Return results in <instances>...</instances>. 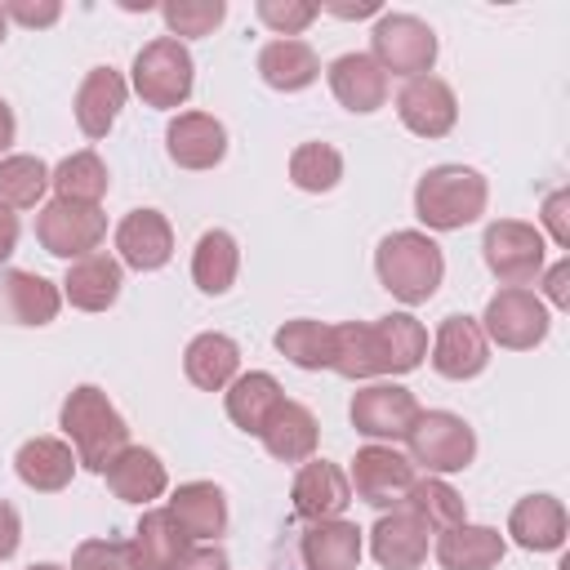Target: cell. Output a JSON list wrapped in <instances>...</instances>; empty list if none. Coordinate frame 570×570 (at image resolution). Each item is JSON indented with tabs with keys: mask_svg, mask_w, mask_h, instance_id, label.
Listing matches in <instances>:
<instances>
[{
	"mask_svg": "<svg viewBox=\"0 0 570 570\" xmlns=\"http://www.w3.org/2000/svg\"><path fill=\"white\" fill-rule=\"evenodd\" d=\"M49 187L58 191V200H76V205H98L111 187L107 165L98 151H71L58 160V169H49Z\"/></svg>",
	"mask_w": 570,
	"mask_h": 570,
	"instance_id": "cell-35",
	"label": "cell"
},
{
	"mask_svg": "<svg viewBox=\"0 0 570 570\" xmlns=\"http://www.w3.org/2000/svg\"><path fill=\"white\" fill-rule=\"evenodd\" d=\"M258 441H263L267 454L281 459V463H307V459L316 454L321 423H316V414H312L307 405H298V401H281V410L267 419V428H263Z\"/></svg>",
	"mask_w": 570,
	"mask_h": 570,
	"instance_id": "cell-31",
	"label": "cell"
},
{
	"mask_svg": "<svg viewBox=\"0 0 570 570\" xmlns=\"http://www.w3.org/2000/svg\"><path fill=\"white\" fill-rule=\"evenodd\" d=\"M116 249L120 263L134 272H160L174 258V227L160 209H129L116 223Z\"/></svg>",
	"mask_w": 570,
	"mask_h": 570,
	"instance_id": "cell-14",
	"label": "cell"
},
{
	"mask_svg": "<svg viewBox=\"0 0 570 570\" xmlns=\"http://www.w3.org/2000/svg\"><path fill=\"white\" fill-rule=\"evenodd\" d=\"M396 116L419 138H445L459 120V98L441 76H414L396 94Z\"/></svg>",
	"mask_w": 570,
	"mask_h": 570,
	"instance_id": "cell-12",
	"label": "cell"
},
{
	"mask_svg": "<svg viewBox=\"0 0 570 570\" xmlns=\"http://www.w3.org/2000/svg\"><path fill=\"white\" fill-rule=\"evenodd\" d=\"M289 499H294V512L303 521H330V517H343V508L352 503V485H347V472L330 459H307L289 485Z\"/></svg>",
	"mask_w": 570,
	"mask_h": 570,
	"instance_id": "cell-16",
	"label": "cell"
},
{
	"mask_svg": "<svg viewBox=\"0 0 570 570\" xmlns=\"http://www.w3.org/2000/svg\"><path fill=\"white\" fill-rule=\"evenodd\" d=\"M58 428L67 432L71 450H76V463L89 468V472H107V463L129 445V423L125 414L107 401L102 387L94 383H80L67 392L62 410H58Z\"/></svg>",
	"mask_w": 570,
	"mask_h": 570,
	"instance_id": "cell-1",
	"label": "cell"
},
{
	"mask_svg": "<svg viewBox=\"0 0 570 570\" xmlns=\"http://www.w3.org/2000/svg\"><path fill=\"white\" fill-rule=\"evenodd\" d=\"M129 548H134L138 570H174L191 552V539L178 530V521L169 517V508H151V512H142Z\"/></svg>",
	"mask_w": 570,
	"mask_h": 570,
	"instance_id": "cell-32",
	"label": "cell"
},
{
	"mask_svg": "<svg viewBox=\"0 0 570 570\" xmlns=\"http://www.w3.org/2000/svg\"><path fill=\"white\" fill-rule=\"evenodd\" d=\"M370 343H374L379 374H410L428 356V330L410 312H387V316L370 321Z\"/></svg>",
	"mask_w": 570,
	"mask_h": 570,
	"instance_id": "cell-17",
	"label": "cell"
},
{
	"mask_svg": "<svg viewBox=\"0 0 570 570\" xmlns=\"http://www.w3.org/2000/svg\"><path fill=\"white\" fill-rule=\"evenodd\" d=\"M120 285H125L120 258H111V254H85V258H76L67 267L62 298L71 307H80V312H107L120 298Z\"/></svg>",
	"mask_w": 570,
	"mask_h": 570,
	"instance_id": "cell-25",
	"label": "cell"
},
{
	"mask_svg": "<svg viewBox=\"0 0 570 570\" xmlns=\"http://www.w3.org/2000/svg\"><path fill=\"white\" fill-rule=\"evenodd\" d=\"M4 36H9V18H4V9H0V45H4Z\"/></svg>",
	"mask_w": 570,
	"mask_h": 570,
	"instance_id": "cell-52",
	"label": "cell"
},
{
	"mask_svg": "<svg viewBox=\"0 0 570 570\" xmlns=\"http://www.w3.org/2000/svg\"><path fill=\"white\" fill-rule=\"evenodd\" d=\"M485 365H490V343L476 316H459V312L445 316L432 338V370L450 383H463V379H476Z\"/></svg>",
	"mask_w": 570,
	"mask_h": 570,
	"instance_id": "cell-13",
	"label": "cell"
},
{
	"mask_svg": "<svg viewBox=\"0 0 570 570\" xmlns=\"http://www.w3.org/2000/svg\"><path fill=\"white\" fill-rule=\"evenodd\" d=\"M508 552V539L494 525L459 521L450 530H436V561L441 570H494Z\"/></svg>",
	"mask_w": 570,
	"mask_h": 570,
	"instance_id": "cell-24",
	"label": "cell"
},
{
	"mask_svg": "<svg viewBox=\"0 0 570 570\" xmlns=\"http://www.w3.org/2000/svg\"><path fill=\"white\" fill-rule=\"evenodd\" d=\"M566 530H570V517L552 494H525L508 512V534L525 552H557L566 543Z\"/></svg>",
	"mask_w": 570,
	"mask_h": 570,
	"instance_id": "cell-21",
	"label": "cell"
},
{
	"mask_svg": "<svg viewBox=\"0 0 570 570\" xmlns=\"http://www.w3.org/2000/svg\"><path fill=\"white\" fill-rule=\"evenodd\" d=\"M254 13L281 40H298V31H307L321 18V4H312V0H258Z\"/></svg>",
	"mask_w": 570,
	"mask_h": 570,
	"instance_id": "cell-42",
	"label": "cell"
},
{
	"mask_svg": "<svg viewBox=\"0 0 570 570\" xmlns=\"http://www.w3.org/2000/svg\"><path fill=\"white\" fill-rule=\"evenodd\" d=\"M13 138H18V120H13V107L0 98V151H9Z\"/></svg>",
	"mask_w": 570,
	"mask_h": 570,
	"instance_id": "cell-51",
	"label": "cell"
},
{
	"mask_svg": "<svg viewBox=\"0 0 570 570\" xmlns=\"http://www.w3.org/2000/svg\"><path fill=\"white\" fill-rule=\"evenodd\" d=\"M347 414L361 436L383 445V441H405L423 410H419V396L401 383H365L361 392H352Z\"/></svg>",
	"mask_w": 570,
	"mask_h": 570,
	"instance_id": "cell-9",
	"label": "cell"
},
{
	"mask_svg": "<svg viewBox=\"0 0 570 570\" xmlns=\"http://www.w3.org/2000/svg\"><path fill=\"white\" fill-rule=\"evenodd\" d=\"M174 570H227V552L223 548H191Z\"/></svg>",
	"mask_w": 570,
	"mask_h": 570,
	"instance_id": "cell-48",
	"label": "cell"
},
{
	"mask_svg": "<svg viewBox=\"0 0 570 570\" xmlns=\"http://www.w3.org/2000/svg\"><path fill=\"white\" fill-rule=\"evenodd\" d=\"M183 374L200 392H223L240 374V347H236V338H227L218 330L196 334L187 343V352H183Z\"/></svg>",
	"mask_w": 570,
	"mask_h": 570,
	"instance_id": "cell-30",
	"label": "cell"
},
{
	"mask_svg": "<svg viewBox=\"0 0 570 570\" xmlns=\"http://www.w3.org/2000/svg\"><path fill=\"white\" fill-rule=\"evenodd\" d=\"M71 570H138L129 539H85L71 552Z\"/></svg>",
	"mask_w": 570,
	"mask_h": 570,
	"instance_id": "cell-43",
	"label": "cell"
},
{
	"mask_svg": "<svg viewBox=\"0 0 570 570\" xmlns=\"http://www.w3.org/2000/svg\"><path fill=\"white\" fill-rule=\"evenodd\" d=\"M27 570H62V566H53V561H40V566H27Z\"/></svg>",
	"mask_w": 570,
	"mask_h": 570,
	"instance_id": "cell-53",
	"label": "cell"
},
{
	"mask_svg": "<svg viewBox=\"0 0 570 570\" xmlns=\"http://www.w3.org/2000/svg\"><path fill=\"white\" fill-rule=\"evenodd\" d=\"M49 191V165L40 156H4L0 160V205L4 209H36Z\"/></svg>",
	"mask_w": 570,
	"mask_h": 570,
	"instance_id": "cell-38",
	"label": "cell"
},
{
	"mask_svg": "<svg viewBox=\"0 0 570 570\" xmlns=\"http://www.w3.org/2000/svg\"><path fill=\"white\" fill-rule=\"evenodd\" d=\"M343 178V156L330 142H298L289 151V183L298 191H334Z\"/></svg>",
	"mask_w": 570,
	"mask_h": 570,
	"instance_id": "cell-39",
	"label": "cell"
},
{
	"mask_svg": "<svg viewBox=\"0 0 570 570\" xmlns=\"http://www.w3.org/2000/svg\"><path fill=\"white\" fill-rule=\"evenodd\" d=\"M414 481H419L414 463H410L405 454H396L392 445H379V441L356 450V459H352V476H347V485L356 490V499H365V503L379 508V512L401 508Z\"/></svg>",
	"mask_w": 570,
	"mask_h": 570,
	"instance_id": "cell-10",
	"label": "cell"
},
{
	"mask_svg": "<svg viewBox=\"0 0 570 570\" xmlns=\"http://www.w3.org/2000/svg\"><path fill=\"white\" fill-rule=\"evenodd\" d=\"M276 352L285 361H294L298 370H330V356H334V325L325 321H312V316H298V321H285L276 334H272Z\"/></svg>",
	"mask_w": 570,
	"mask_h": 570,
	"instance_id": "cell-36",
	"label": "cell"
},
{
	"mask_svg": "<svg viewBox=\"0 0 570 570\" xmlns=\"http://www.w3.org/2000/svg\"><path fill=\"white\" fill-rule=\"evenodd\" d=\"M285 392L281 383L267 374V370H249V374H236L227 387H223V405H227V419L249 432V436H263L267 419L281 410Z\"/></svg>",
	"mask_w": 570,
	"mask_h": 570,
	"instance_id": "cell-26",
	"label": "cell"
},
{
	"mask_svg": "<svg viewBox=\"0 0 570 570\" xmlns=\"http://www.w3.org/2000/svg\"><path fill=\"white\" fill-rule=\"evenodd\" d=\"M13 249H18V214L0 205V263H4Z\"/></svg>",
	"mask_w": 570,
	"mask_h": 570,
	"instance_id": "cell-49",
	"label": "cell"
},
{
	"mask_svg": "<svg viewBox=\"0 0 570 570\" xmlns=\"http://www.w3.org/2000/svg\"><path fill=\"white\" fill-rule=\"evenodd\" d=\"M169 517L178 521V530H183L187 539L214 543V539L227 530V494H223L214 481H187V485L174 490Z\"/></svg>",
	"mask_w": 570,
	"mask_h": 570,
	"instance_id": "cell-28",
	"label": "cell"
},
{
	"mask_svg": "<svg viewBox=\"0 0 570 570\" xmlns=\"http://www.w3.org/2000/svg\"><path fill=\"white\" fill-rule=\"evenodd\" d=\"M62 307V289L40 272H4L0 276V312L13 325H49Z\"/></svg>",
	"mask_w": 570,
	"mask_h": 570,
	"instance_id": "cell-29",
	"label": "cell"
},
{
	"mask_svg": "<svg viewBox=\"0 0 570 570\" xmlns=\"http://www.w3.org/2000/svg\"><path fill=\"white\" fill-rule=\"evenodd\" d=\"M160 18H165V27H169L174 40L178 36L196 40V36H209L227 18V4L223 0H165L160 4Z\"/></svg>",
	"mask_w": 570,
	"mask_h": 570,
	"instance_id": "cell-41",
	"label": "cell"
},
{
	"mask_svg": "<svg viewBox=\"0 0 570 570\" xmlns=\"http://www.w3.org/2000/svg\"><path fill=\"white\" fill-rule=\"evenodd\" d=\"M361 552H365V539H361V525L356 521H343V517H330V521H312L298 539V557L307 570H356L361 566Z\"/></svg>",
	"mask_w": 570,
	"mask_h": 570,
	"instance_id": "cell-22",
	"label": "cell"
},
{
	"mask_svg": "<svg viewBox=\"0 0 570 570\" xmlns=\"http://www.w3.org/2000/svg\"><path fill=\"white\" fill-rule=\"evenodd\" d=\"M374 272H379V285L392 298H401L405 307H419L441 289L445 254L428 232H410L405 227V232H392V236L379 240Z\"/></svg>",
	"mask_w": 570,
	"mask_h": 570,
	"instance_id": "cell-2",
	"label": "cell"
},
{
	"mask_svg": "<svg viewBox=\"0 0 570 570\" xmlns=\"http://www.w3.org/2000/svg\"><path fill=\"white\" fill-rule=\"evenodd\" d=\"M236 272H240V245L232 232L223 227H209L200 232L196 249H191V281L200 294H227L236 285Z\"/></svg>",
	"mask_w": 570,
	"mask_h": 570,
	"instance_id": "cell-34",
	"label": "cell"
},
{
	"mask_svg": "<svg viewBox=\"0 0 570 570\" xmlns=\"http://www.w3.org/2000/svg\"><path fill=\"white\" fill-rule=\"evenodd\" d=\"M325 76H330L338 107H347L356 116H370L387 102V71L370 53H338Z\"/></svg>",
	"mask_w": 570,
	"mask_h": 570,
	"instance_id": "cell-20",
	"label": "cell"
},
{
	"mask_svg": "<svg viewBox=\"0 0 570 570\" xmlns=\"http://www.w3.org/2000/svg\"><path fill=\"white\" fill-rule=\"evenodd\" d=\"M370 58L392 76H428L436 62V31L414 13H379L370 31Z\"/></svg>",
	"mask_w": 570,
	"mask_h": 570,
	"instance_id": "cell-7",
	"label": "cell"
},
{
	"mask_svg": "<svg viewBox=\"0 0 570 570\" xmlns=\"http://www.w3.org/2000/svg\"><path fill=\"white\" fill-rule=\"evenodd\" d=\"M543 289H548V298L557 307H570V258H561V263H552L543 272Z\"/></svg>",
	"mask_w": 570,
	"mask_h": 570,
	"instance_id": "cell-47",
	"label": "cell"
},
{
	"mask_svg": "<svg viewBox=\"0 0 570 570\" xmlns=\"http://www.w3.org/2000/svg\"><path fill=\"white\" fill-rule=\"evenodd\" d=\"M0 9H4V18L22 22V27H53L62 18V4H53V0H40V4H31V0H4Z\"/></svg>",
	"mask_w": 570,
	"mask_h": 570,
	"instance_id": "cell-45",
	"label": "cell"
},
{
	"mask_svg": "<svg viewBox=\"0 0 570 570\" xmlns=\"http://www.w3.org/2000/svg\"><path fill=\"white\" fill-rule=\"evenodd\" d=\"M102 476H107V490H111L116 499H125V503H151V499H160L165 485H169V472H165L160 454H156V450H142V445H125V450L107 463Z\"/></svg>",
	"mask_w": 570,
	"mask_h": 570,
	"instance_id": "cell-27",
	"label": "cell"
},
{
	"mask_svg": "<svg viewBox=\"0 0 570 570\" xmlns=\"http://www.w3.org/2000/svg\"><path fill=\"white\" fill-rule=\"evenodd\" d=\"M476 325H481L485 343H499L508 352H530V347H539L548 338L552 316H548V303L534 289L508 285V289L490 294V303H485Z\"/></svg>",
	"mask_w": 570,
	"mask_h": 570,
	"instance_id": "cell-5",
	"label": "cell"
},
{
	"mask_svg": "<svg viewBox=\"0 0 570 570\" xmlns=\"http://www.w3.org/2000/svg\"><path fill=\"white\" fill-rule=\"evenodd\" d=\"M258 76L267 89L298 94L321 76V58L307 40H267L258 49Z\"/></svg>",
	"mask_w": 570,
	"mask_h": 570,
	"instance_id": "cell-33",
	"label": "cell"
},
{
	"mask_svg": "<svg viewBox=\"0 0 570 570\" xmlns=\"http://www.w3.org/2000/svg\"><path fill=\"white\" fill-rule=\"evenodd\" d=\"M410 463L423 468L428 476H445V472H463L476 459V432L468 428V419L450 414V410H428L414 419L410 428Z\"/></svg>",
	"mask_w": 570,
	"mask_h": 570,
	"instance_id": "cell-6",
	"label": "cell"
},
{
	"mask_svg": "<svg viewBox=\"0 0 570 570\" xmlns=\"http://www.w3.org/2000/svg\"><path fill=\"white\" fill-rule=\"evenodd\" d=\"M330 370L343 374V379H374V343H370V325L365 321H343L334 325V356H330Z\"/></svg>",
	"mask_w": 570,
	"mask_h": 570,
	"instance_id": "cell-40",
	"label": "cell"
},
{
	"mask_svg": "<svg viewBox=\"0 0 570 570\" xmlns=\"http://www.w3.org/2000/svg\"><path fill=\"white\" fill-rule=\"evenodd\" d=\"M490 183L468 165H432L414 183V214L432 232H459L485 214Z\"/></svg>",
	"mask_w": 570,
	"mask_h": 570,
	"instance_id": "cell-3",
	"label": "cell"
},
{
	"mask_svg": "<svg viewBox=\"0 0 570 570\" xmlns=\"http://www.w3.org/2000/svg\"><path fill=\"white\" fill-rule=\"evenodd\" d=\"M18 543H22V521H18L13 503L0 499V561H9L18 552Z\"/></svg>",
	"mask_w": 570,
	"mask_h": 570,
	"instance_id": "cell-46",
	"label": "cell"
},
{
	"mask_svg": "<svg viewBox=\"0 0 570 570\" xmlns=\"http://www.w3.org/2000/svg\"><path fill=\"white\" fill-rule=\"evenodd\" d=\"M405 508H410L428 530H450V525L468 521L463 494H459L450 481H441V476H423V481H414L410 494H405Z\"/></svg>",
	"mask_w": 570,
	"mask_h": 570,
	"instance_id": "cell-37",
	"label": "cell"
},
{
	"mask_svg": "<svg viewBox=\"0 0 570 570\" xmlns=\"http://www.w3.org/2000/svg\"><path fill=\"white\" fill-rule=\"evenodd\" d=\"M76 450L67 445V441H58V436H31V441H22L18 445V454H13V472H18V481L27 485V490H36V494H58V490H67L71 485V476H76Z\"/></svg>",
	"mask_w": 570,
	"mask_h": 570,
	"instance_id": "cell-19",
	"label": "cell"
},
{
	"mask_svg": "<svg viewBox=\"0 0 570 570\" xmlns=\"http://www.w3.org/2000/svg\"><path fill=\"white\" fill-rule=\"evenodd\" d=\"M165 151L178 169H214L227 156V129L209 111H183L165 129Z\"/></svg>",
	"mask_w": 570,
	"mask_h": 570,
	"instance_id": "cell-15",
	"label": "cell"
},
{
	"mask_svg": "<svg viewBox=\"0 0 570 570\" xmlns=\"http://www.w3.org/2000/svg\"><path fill=\"white\" fill-rule=\"evenodd\" d=\"M481 254H485V267L503 285H525L543 272V232L521 218H499L485 227Z\"/></svg>",
	"mask_w": 570,
	"mask_h": 570,
	"instance_id": "cell-11",
	"label": "cell"
},
{
	"mask_svg": "<svg viewBox=\"0 0 570 570\" xmlns=\"http://www.w3.org/2000/svg\"><path fill=\"white\" fill-rule=\"evenodd\" d=\"M125 94H129V85L116 67H89L80 89H76V107H71L80 134L85 138H107V129L116 125V116L125 107Z\"/></svg>",
	"mask_w": 570,
	"mask_h": 570,
	"instance_id": "cell-23",
	"label": "cell"
},
{
	"mask_svg": "<svg viewBox=\"0 0 570 570\" xmlns=\"http://www.w3.org/2000/svg\"><path fill=\"white\" fill-rule=\"evenodd\" d=\"M107 236V214L98 205H76V200H49L40 214H36V240L45 245V254L53 258H85L102 245Z\"/></svg>",
	"mask_w": 570,
	"mask_h": 570,
	"instance_id": "cell-8",
	"label": "cell"
},
{
	"mask_svg": "<svg viewBox=\"0 0 570 570\" xmlns=\"http://www.w3.org/2000/svg\"><path fill=\"white\" fill-rule=\"evenodd\" d=\"M134 94L156 107V111H174L191 98V85H196V62L187 53L183 40L174 36H156L147 40L138 53H134Z\"/></svg>",
	"mask_w": 570,
	"mask_h": 570,
	"instance_id": "cell-4",
	"label": "cell"
},
{
	"mask_svg": "<svg viewBox=\"0 0 570 570\" xmlns=\"http://www.w3.org/2000/svg\"><path fill=\"white\" fill-rule=\"evenodd\" d=\"M370 552L383 570H419L428 561V525L410 508H392L374 521Z\"/></svg>",
	"mask_w": 570,
	"mask_h": 570,
	"instance_id": "cell-18",
	"label": "cell"
},
{
	"mask_svg": "<svg viewBox=\"0 0 570 570\" xmlns=\"http://www.w3.org/2000/svg\"><path fill=\"white\" fill-rule=\"evenodd\" d=\"M325 9L338 13V18H374V13H383L379 0H361V4H325Z\"/></svg>",
	"mask_w": 570,
	"mask_h": 570,
	"instance_id": "cell-50",
	"label": "cell"
},
{
	"mask_svg": "<svg viewBox=\"0 0 570 570\" xmlns=\"http://www.w3.org/2000/svg\"><path fill=\"white\" fill-rule=\"evenodd\" d=\"M539 218H543L552 245H557V249H570V191H566V187H557V191L543 196Z\"/></svg>",
	"mask_w": 570,
	"mask_h": 570,
	"instance_id": "cell-44",
	"label": "cell"
}]
</instances>
